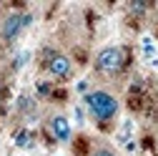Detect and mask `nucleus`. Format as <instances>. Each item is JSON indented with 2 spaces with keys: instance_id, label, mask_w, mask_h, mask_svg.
<instances>
[{
  "instance_id": "nucleus-5",
  "label": "nucleus",
  "mask_w": 158,
  "mask_h": 156,
  "mask_svg": "<svg viewBox=\"0 0 158 156\" xmlns=\"http://www.w3.org/2000/svg\"><path fill=\"white\" fill-rule=\"evenodd\" d=\"M48 131L53 136V141H58V144H70V139H73V124L65 113H53L48 119Z\"/></svg>"
},
{
  "instance_id": "nucleus-2",
  "label": "nucleus",
  "mask_w": 158,
  "mask_h": 156,
  "mask_svg": "<svg viewBox=\"0 0 158 156\" xmlns=\"http://www.w3.org/2000/svg\"><path fill=\"white\" fill-rule=\"evenodd\" d=\"M126 61H128V53L123 46H103L93 58V68L101 76H118L123 73Z\"/></svg>"
},
{
  "instance_id": "nucleus-1",
  "label": "nucleus",
  "mask_w": 158,
  "mask_h": 156,
  "mask_svg": "<svg viewBox=\"0 0 158 156\" xmlns=\"http://www.w3.org/2000/svg\"><path fill=\"white\" fill-rule=\"evenodd\" d=\"M83 108L98 124V128L106 131L118 119V113H121V101H118L110 91H106V88H90L83 96Z\"/></svg>"
},
{
  "instance_id": "nucleus-10",
  "label": "nucleus",
  "mask_w": 158,
  "mask_h": 156,
  "mask_svg": "<svg viewBox=\"0 0 158 156\" xmlns=\"http://www.w3.org/2000/svg\"><path fill=\"white\" fill-rule=\"evenodd\" d=\"M35 108V98H30V96H20L18 98V111L25 113V111H33Z\"/></svg>"
},
{
  "instance_id": "nucleus-3",
  "label": "nucleus",
  "mask_w": 158,
  "mask_h": 156,
  "mask_svg": "<svg viewBox=\"0 0 158 156\" xmlns=\"http://www.w3.org/2000/svg\"><path fill=\"white\" fill-rule=\"evenodd\" d=\"M35 20V15L28 13V10H13L3 18V23H0V41L3 43H13L18 41Z\"/></svg>"
},
{
  "instance_id": "nucleus-13",
  "label": "nucleus",
  "mask_w": 158,
  "mask_h": 156,
  "mask_svg": "<svg viewBox=\"0 0 158 156\" xmlns=\"http://www.w3.org/2000/svg\"><path fill=\"white\" fill-rule=\"evenodd\" d=\"M73 116H75V124H78V126L85 124V108H83V103H81V106H73Z\"/></svg>"
},
{
  "instance_id": "nucleus-17",
  "label": "nucleus",
  "mask_w": 158,
  "mask_h": 156,
  "mask_svg": "<svg viewBox=\"0 0 158 156\" xmlns=\"http://www.w3.org/2000/svg\"><path fill=\"white\" fill-rule=\"evenodd\" d=\"M146 63H148L151 68H158V55H156V58H151V61H146Z\"/></svg>"
},
{
  "instance_id": "nucleus-7",
  "label": "nucleus",
  "mask_w": 158,
  "mask_h": 156,
  "mask_svg": "<svg viewBox=\"0 0 158 156\" xmlns=\"http://www.w3.org/2000/svg\"><path fill=\"white\" fill-rule=\"evenodd\" d=\"M141 53H143V61H151L158 55V46L151 35H141Z\"/></svg>"
},
{
  "instance_id": "nucleus-12",
  "label": "nucleus",
  "mask_w": 158,
  "mask_h": 156,
  "mask_svg": "<svg viewBox=\"0 0 158 156\" xmlns=\"http://www.w3.org/2000/svg\"><path fill=\"white\" fill-rule=\"evenodd\" d=\"M28 61H30V50H23V53H20V55H18L15 61H13V71H20V68H23Z\"/></svg>"
},
{
  "instance_id": "nucleus-15",
  "label": "nucleus",
  "mask_w": 158,
  "mask_h": 156,
  "mask_svg": "<svg viewBox=\"0 0 158 156\" xmlns=\"http://www.w3.org/2000/svg\"><path fill=\"white\" fill-rule=\"evenodd\" d=\"M90 91V83H88V78H81V81L75 83V93H81V96H85Z\"/></svg>"
},
{
  "instance_id": "nucleus-16",
  "label": "nucleus",
  "mask_w": 158,
  "mask_h": 156,
  "mask_svg": "<svg viewBox=\"0 0 158 156\" xmlns=\"http://www.w3.org/2000/svg\"><path fill=\"white\" fill-rule=\"evenodd\" d=\"M123 149H126L128 154H135V151H138V144H135V141L131 139V141H126V144H123Z\"/></svg>"
},
{
  "instance_id": "nucleus-14",
  "label": "nucleus",
  "mask_w": 158,
  "mask_h": 156,
  "mask_svg": "<svg viewBox=\"0 0 158 156\" xmlns=\"http://www.w3.org/2000/svg\"><path fill=\"white\" fill-rule=\"evenodd\" d=\"M38 93L40 96H50L53 93V83L50 81H38Z\"/></svg>"
},
{
  "instance_id": "nucleus-9",
  "label": "nucleus",
  "mask_w": 158,
  "mask_h": 156,
  "mask_svg": "<svg viewBox=\"0 0 158 156\" xmlns=\"http://www.w3.org/2000/svg\"><path fill=\"white\" fill-rule=\"evenodd\" d=\"M90 156H118V151H115L113 146H108V144H98V146L90 151Z\"/></svg>"
},
{
  "instance_id": "nucleus-6",
  "label": "nucleus",
  "mask_w": 158,
  "mask_h": 156,
  "mask_svg": "<svg viewBox=\"0 0 158 156\" xmlns=\"http://www.w3.org/2000/svg\"><path fill=\"white\" fill-rule=\"evenodd\" d=\"M13 141H15L18 149H33L35 146V133L30 128H18L15 136H13Z\"/></svg>"
},
{
  "instance_id": "nucleus-11",
  "label": "nucleus",
  "mask_w": 158,
  "mask_h": 156,
  "mask_svg": "<svg viewBox=\"0 0 158 156\" xmlns=\"http://www.w3.org/2000/svg\"><path fill=\"white\" fill-rule=\"evenodd\" d=\"M148 3H135V0H133V3H128V13H135V15H143V13H148Z\"/></svg>"
},
{
  "instance_id": "nucleus-4",
  "label": "nucleus",
  "mask_w": 158,
  "mask_h": 156,
  "mask_svg": "<svg viewBox=\"0 0 158 156\" xmlns=\"http://www.w3.org/2000/svg\"><path fill=\"white\" fill-rule=\"evenodd\" d=\"M43 71L55 78V81H70L73 78V61L58 48H45L43 50Z\"/></svg>"
},
{
  "instance_id": "nucleus-8",
  "label": "nucleus",
  "mask_w": 158,
  "mask_h": 156,
  "mask_svg": "<svg viewBox=\"0 0 158 156\" xmlns=\"http://www.w3.org/2000/svg\"><path fill=\"white\" fill-rule=\"evenodd\" d=\"M133 131H135V124L131 121V119H126L123 124H121V128H118V133H115V139H118V144H126V141H131L133 139Z\"/></svg>"
},
{
  "instance_id": "nucleus-18",
  "label": "nucleus",
  "mask_w": 158,
  "mask_h": 156,
  "mask_svg": "<svg viewBox=\"0 0 158 156\" xmlns=\"http://www.w3.org/2000/svg\"><path fill=\"white\" fill-rule=\"evenodd\" d=\"M55 156H65V154H55Z\"/></svg>"
}]
</instances>
